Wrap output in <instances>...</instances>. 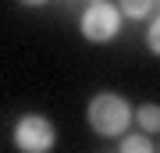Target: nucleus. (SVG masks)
Segmentation results:
<instances>
[{
  "label": "nucleus",
  "instance_id": "1a4fd4ad",
  "mask_svg": "<svg viewBox=\"0 0 160 153\" xmlns=\"http://www.w3.org/2000/svg\"><path fill=\"white\" fill-rule=\"evenodd\" d=\"M153 11H157V14H160V0H153Z\"/></svg>",
  "mask_w": 160,
  "mask_h": 153
},
{
  "label": "nucleus",
  "instance_id": "6e6552de",
  "mask_svg": "<svg viewBox=\"0 0 160 153\" xmlns=\"http://www.w3.org/2000/svg\"><path fill=\"white\" fill-rule=\"evenodd\" d=\"M22 4H32V7H36V4H46V0H22Z\"/></svg>",
  "mask_w": 160,
  "mask_h": 153
},
{
  "label": "nucleus",
  "instance_id": "9d476101",
  "mask_svg": "<svg viewBox=\"0 0 160 153\" xmlns=\"http://www.w3.org/2000/svg\"><path fill=\"white\" fill-rule=\"evenodd\" d=\"M89 4H100V0H89Z\"/></svg>",
  "mask_w": 160,
  "mask_h": 153
},
{
  "label": "nucleus",
  "instance_id": "f257e3e1",
  "mask_svg": "<svg viewBox=\"0 0 160 153\" xmlns=\"http://www.w3.org/2000/svg\"><path fill=\"white\" fill-rule=\"evenodd\" d=\"M86 121H89V128L96 132V135L118 139V135H125L128 125L135 121V110H132V103L121 96V93H96V96L89 100V107H86Z\"/></svg>",
  "mask_w": 160,
  "mask_h": 153
},
{
  "label": "nucleus",
  "instance_id": "423d86ee",
  "mask_svg": "<svg viewBox=\"0 0 160 153\" xmlns=\"http://www.w3.org/2000/svg\"><path fill=\"white\" fill-rule=\"evenodd\" d=\"M118 153H157V150H153V139L146 132H139V135H121V150Z\"/></svg>",
  "mask_w": 160,
  "mask_h": 153
},
{
  "label": "nucleus",
  "instance_id": "7ed1b4c3",
  "mask_svg": "<svg viewBox=\"0 0 160 153\" xmlns=\"http://www.w3.org/2000/svg\"><path fill=\"white\" fill-rule=\"evenodd\" d=\"M121 7L118 4H110V0H100V4H89L86 11H82V36H86L89 43H110V39H118V32H121Z\"/></svg>",
  "mask_w": 160,
  "mask_h": 153
},
{
  "label": "nucleus",
  "instance_id": "f03ea898",
  "mask_svg": "<svg viewBox=\"0 0 160 153\" xmlns=\"http://www.w3.org/2000/svg\"><path fill=\"white\" fill-rule=\"evenodd\" d=\"M14 150L18 153H50L57 146V128H53L50 118H43V114H22V118L14 121Z\"/></svg>",
  "mask_w": 160,
  "mask_h": 153
},
{
  "label": "nucleus",
  "instance_id": "0eeeda50",
  "mask_svg": "<svg viewBox=\"0 0 160 153\" xmlns=\"http://www.w3.org/2000/svg\"><path fill=\"white\" fill-rule=\"evenodd\" d=\"M146 46H149V54H157V57H160V14L146 25Z\"/></svg>",
  "mask_w": 160,
  "mask_h": 153
},
{
  "label": "nucleus",
  "instance_id": "20e7f679",
  "mask_svg": "<svg viewBox=\"0 0 160 153\" xmlns=\"http://www.w3.org/2000/svg\"><path fill=\"white\" fill-rule=\"evenodd\" d=\"M135 125L146 135H160V103H139L135 107Z\"/></svg>",
  "mask_w": 160,
  "mask_h": 153
},
{
  "label": "nucleus",
  "instance_id": "39448f33",
  "mask_svg": "<svg viewBox=\"0 0 160 153\" xmlns=\"http://www.w3.org/2000/svg\"><path fill=\"white\" fill-rule=\"evenodd\" d=\"M118 7H121L125 18H132V22H142V18L153 14V0H118Z\"/></svg>",
  "mask_w": 160,
  "mask_h": 153
}]
</instances>
